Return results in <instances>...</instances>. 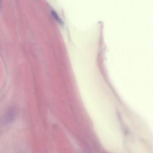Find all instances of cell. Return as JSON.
<instances>
[{
	"label": "cell",
	"instance_id": "6da1fadb",
	"mask_svg": "<svg viewBox=\"0 0 153 153\" xmlns=\"http://www.w3.org/2000/svg\"><path fill=\"white\" fill-rule=\"evenodd\" d=\"M51 13L53 16L54 19L59 23L62 24V22L56 13L53 11H52Z\"/></svg>",
	"mask_w": 153,
	"mask_h": 153
}]
</instances>
